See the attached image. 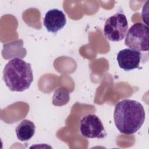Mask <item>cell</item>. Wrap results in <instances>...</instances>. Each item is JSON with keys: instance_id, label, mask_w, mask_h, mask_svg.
<instances>
[{"instance_id": "7a4b0ae2", "label": "cell", "mask_w": 149, "mask_h": 149, "mask_svg": "<svg viewBox=\"0 0 149 149\" xmlns=\"http://www.w3.org/2000/svg\"><path fill=\"white\" fill-rule=\"evenodd\" d=\"M3 79L10 91H25L30 87L33 81V73L30 63L19 58H12L4 68Z\"/></svg>"}, {"instance_id": "52a82bcc", "label": "cell", "mask_w": 149, "mask_h": 149, "mask_svg": "<svg viewBox=\"0 0 149 149\" xmlns=\"http://www.w3.org/2000/svg\"><path fill=\"white\" fill-rule=\"evenodd\" d=\"M66 19L64 13L58 9L48 10L45 15L43 23L49 32L57 33L66 24Z\"/></svg>"}, {"instance_id": "6da1fadb", "label": "cell", "mask_w": 149, "mask_h": 149, "mask_svg": "<svg viewBox=\"0 0 149 149\" xmlns=\"http://www.w3.org/2000/svg\"><path fill=\"white\" fill-rule=\"evenodd\" d=\"M145 110L139 101L126 99L119 101L113 112L115 125L123 134L130 135L137 132L145 120Z\"/></svg>"}, {"instance_id": "9c48e42d", "label": "cell", "mask_w": 149, "mask_h": 149, "mask_svg": "<svg viewBox=\"0 0 149 149\" xmlns=\"http://www.w3.org/2000/svg\"><path fill=\"white\" fill-rule=\"evenodd\" d=\"M69 93L64 88H58L55 90L53 95L52 102L55 105H63L68 102Z\"/></svg>"}, {"instance_id": "277c9868", "label": "cell", "mask_w": 149, "mask_h": 149, "mask_svg": "<svg viewBox=\"0 0 149 149\" xmlns=\"http://www.w3.org/2000/svg\"><path fill=\"white\" fill-rule=\"evenodd\" d=\"M127 30L128 22L126 16L122 13H117L107 19L104 27V33L109 40L118 42L124 39Z\"/></svg>"}, {"instance_id": "ba28073f", "label": "cell", "mask_w": 149, "mask_h": 149, "mask_svg": "<svg viewBox=\"0 0 149 149\" xmlns=\"http://www.w3.org/2000/svg\"><path fill=\"white\" fill-rule=\"evenodd\" d=\"M36 126L28 119H24L17 126L15 132L17 138L22 141L29 140L34 134Z\"/></svg>"}, {"instance_id": "8992f818", "label": "cell", "mask_w": 149, "mask_h": 149, "mask_svg": "<svg viewBox=\"0 0 149 149\" xmlns=\"http://www.w3.org/2000/svg\"><path fill=\"white\" fill-rule=\"evenodd\" d=\"M141 55L140 51L130 48H125L119 51L116 59L121 69L125 71H130L139 68Z\"/></svg>"}, {"instance_id": "5b68a950", "label": "cell", "mask_w": 149, "mask_h": 149, "mask_svg": "<svg viewBox=\"0 0 149 149\" xmlns=\"http://www.w3.org/2000/svg\"><path fill=\"white\" fill-rule=\"evenodd\" d=\"M80 130L86 138L103 139L107 133L99 117L94 114H88L83 116L80 120Z\"/></svg>"}, {"instance_id": "3957f363", "label": "cell", "mask_w": 149, "mask_h": 149, "mask_svg": "<svg viewBox=\"0 0 149 149\" xmlns=\"http://www.w3.org/2000/svg\"><path fill=\"white\" fill-rule=\"evenodd\" d=\"M148 38V27L143 23H136L127 32L125 44L132 49L147 51L149 48Z\"/></svg>"}]
</instances>
